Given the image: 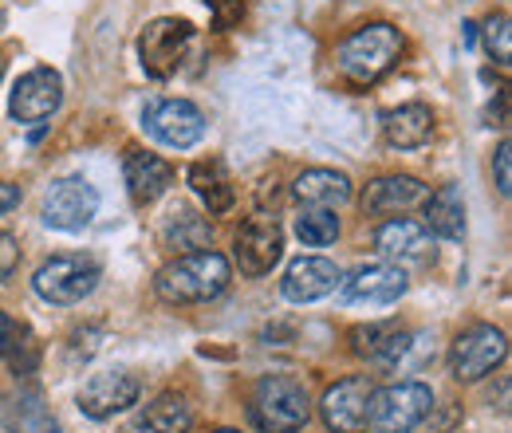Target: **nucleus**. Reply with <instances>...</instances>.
I'll return each mask as SVG.
<instances>
[{"label":"nucleus","mask_w":512,"mask_h":433,"mask_svg":"<svg viewBox=\"0 0 512 433\" xmlns=\"http://www.w3.org/2000/svg\"><path fill=\"white\" fill-rule=\"evenodd\" d=\"M229 284H233L229 256H221L213 248H201V252H186L174 264H166L154 280V292L166 304H209Z\"/></svg>","instance_id":"obj_1"},{"label":"nucleus","mask_w":512,"mask_h":433,"mask_svg":"<svg viewBox=\"0 0 512 433\" xmlns=\"http://www.w3.org/2000/svg\"><path fill=\"white\" fill-rule=\"evenodd\" d=\"M402 48H406L402 32L394 24H386V20H375V24H363L351 36L339 40L335 67H339V75L347 83L371 87V83L383 79L386 71H394V63L402 60Z\"/></svg>","instance_id":"obj_2"},{"label":"nucleus","mask_w":512,"mask_h":433,"mask_svg":"<svg viewBox=\"0 0 512 433\" xmlns=\"http://www.w3.org/2000/svg\"><path fill=\"white\" fill-rule=\"evenodd\" d=\"M249 414L260 433H300L312 418L308 386L292 374H264L256 382Z\"/></svg>","instance_id":"obj_3"},{"label":"nucleus","mask_w":512,"mask_h":433,"mask_svg":"<svg viewBox=\"0 0 512 433\" xmlns=\"http://www.w3.org/2000/svg\"><path fill=\"white\" fill-rule=\"evenodd\" d=\"M103 280V264L87 252H60L52 260H44L32 276V288L44 304H56V308H71V304H83Z\"/></svg>","instance_id":"obj_4"},{"label":"nucleus","mask_w":512,"mask_h":433,"mask_svg":"<svg viewBox=\"0 0 512 433\" xmlns=\"http://www.w3.org/2000/svg\"><path fill=\"white\" fill-rule=\"evenodd\" d=\"M193 48V24L178 16H158L138 32V63L150 79H170Z\"/></svg>","instance_id":"obj_5"},{"label":"nucleus","mask_w":512,"mask_h":433,"mask_svg":"<svg viewBox=\"0 0 512 433\" xmlns=\"http://www.w3.org/2000/svg\"><path fill=\"white\" fill-rule=\"evenodd\" d=\"M434 414V390L426 382H394L371 394V426L379 433H410Z\"/></svg>","instance_id":"obj_6"},{"label":"nucleus","mask_w":512,"mask_h":433,"mask_svg":"<svg viewBox=\"0 0 512 433\" xmlns=\"http://www.w3.org/2000/svg\"><path fill=\"white\" fill-rule=\"evenodd\" d=\"M505 355H509L505 331L493 323H473L449 347V374L457 382H481L485 374H493L505 363Z\"/></svg>","instance_id":"obj_7"},{"label":"nucleus","mask_w":512,"mask_h":433,"mask_svg":"<svg viewBox=\"0 0 512 433\" xmlns=\"http://www.w3.org/2000/svg\"><path fill=\"white\" fill-rule=\"evenodd\" d=\"M142 130L170 150H190L205 134V115L190 99H154L142 111Z\"/></svg>","instance_id":"obj_8"},{"label":"nucleus","mask_w":512,"mask_h":433,"mask_svg":"<svg viewBox=\"0 0 512 433\" xmlns=\"http://www.w3.org/2000/svg\"><path fill=\"white\" fill-rule=\"evenodd\" d=\"M99 213V189L87 178H60L44 193V225L56 233H83Z\"/></svg>","instance_id":"obj_9"},{"label":"nucleus","mask_w":512,"mask_h":433,"mask_svg":"<svg viewBox=\"0 0 512 433\" xmlns=\"http://www.w3.org/2000/svg\"><path fill=\"white\" fill-rule=\"evenodd\" d=\"M371 378L355 374V378H339L335 386H327L320 398V418L331 433H367L371 426Z\"/></svg>","instance_id":"obj_10"},{"label":"nucleus","mask_w":512,"mask_h":433,"mask_svg":"<svg viewBox=\"0 0 512 433\" xmlns=\"http://www.w3.org/2000/svg\"><path fill=\"white\" fill-rule=\"evenodd\" d=\"M284 256V229L276 217L268 213H253L233 241V260L245 276H268Z\"/></svg>","instance_id":"obj_11"},{"label":"nucleus","mask_w":512,"mask_h":433,"mask_svg":"<svg viewBox=\"0 0 512 433\" xmlns=\"http://www.w3.org/2000/svg\"><path fill=\"white\" fill-rule=\"evenodd\" d=\"M64 103V79L56 67H32L28 75L16 79L12 87V99H8V115L16 123H44L60 111Z\"/></svg>","instance_id":"obj_12"},{"label":"nucleus","mask_w":512,"mask_h":433,"mask_svg":"<svg viewBox=\"0 0 512 433\" xmlns=\"http://www.w3.org/2000/svg\"><path fill=\"white\" fill-rule=\"evenodd\" d=\"M410 288V276L398 268V264H363L355 268L351 276L339 280V300L343 304H367V308H386V304H398Z\"/></svg>","instance_id":"obj_13"},{"label":"nucleus","mask_w":512,"mask_h":433,"mask_svg":"<svg viewBox=\"0 0 512 433\" xmlns=\"http://www.w3.org/2000/svg\"><path fill=\"white\" fill-rule=\"evenodd\" d=\"M138 394H142V382L130 371H99L83 382V390H79V410H83V418H91V422H107V418L130 410V406L138 402Z\"/></svg>","instance_id":"obj_14"},{"label":"nucleus","mask_w":512,"mask_h":433,"mask_svg":"<svg viewBox=\"0 0 512 433\" xmlns=\"http://www.w3.org/2000/svg\"><path fill=\"white\" fill-rule=\"evenodd\" d=\"M339 280H343V272H339L335 260H327V256H300V260L288 264V272L280 280V292H284L288 304H316V300L331 296L339 288Z\"/></svg>","instance_id":"obj_15"},{"label":"nucleus","mask_w":512,"mask_h":433,"mask_svg":"<svg viewBox=\"0 0 512 433\" xmlns=\"http://www.w3.org/2000/svg\"><path fill=\"white\" fill-rule=\"evenodd\" d=\"M375 248L386 256V264H430L434 260V237L426 233L422 221L410 217H390L375 229Z\"/></svg>","instance_id":"obj_16"},{"label":"nucleus","mask_w":512,"mask_h":433,"mask_svg":"<svg viewBox=\"0 0 512 433\" xmlns=\"http://www.w3.org/2000/svg\"><path fill=\"white\" fill-rule=\"evenodd\" d=\"M123 178H127L134 205H154L166 189L174 186V166L166 158L134 146V150H127V158H123Z\"/></svg>","instance_id":"obj_17"},{"label":"nucleus","mask_w":512,"mask_h":433,"mask_svg":"<svg viewBox=\"0 0 512 433\" xmlns=\"http://www.w3.org/2000/svg\"><path fill=\"white\" fill-rule=\"evenodd\" d=\"M426 197H430V186H422L418 178H410V174H383V178H375L371 186L363 189V213H371V217L406 213V209L426 205Z\"/></svg>","instance_id":"obj_18"},{"label":"nucleus","mask_w":512,"mask_h":433,"mask_svg":"<svg viewBox=\"0 0 512 433\" xmlns=\"http://www.w3.org/2000/svg\"><path fill=\"white\" fill-rule=\"evenodd\" d=\"M190 430H193V410L182 394H158L154 402H146L127 426H123V433H190Z\"/></svg>","instance_id":"obj_19"},{"label":"nucleus","mask_w":512,"mask_h":433,"mask_svg":"<svg viewBox=\"0 0 512 433\" xmlns=\"http://www.w3.org/2000/svg\"><path fill=\"white\" fill-rule=\"evenodd\" d=\"M0 363L16 378L36 374V367H40V343H36L32 327L16 315H4V311H0Z\"/></svg>","instance_id":"obj_20"},{"label":"nucleus","mask_w":512,"mask_h":433,"mask_svg":"<svg viewBox=\"0 0 512 433\" xmlns=\"http://www.w3.org/2000/svg\"><path fill=\"white\" fill-rule=\"evenodd\" d=\"M383 138L394 150H418L434 138V115L422 103H402L383 115Z\"/></svg>","instance_id":"obj_21"},{"label":"nucleus","mask_w":512,"mask_h":433,"mask_svg":"<svg viewBox=\"0 0 512 433\" xmlns=\"http://www.w3.org/2000/svg\"><path fill=\"white\" fill-rule=\"evenodd\" d=\"M351 351L359 355V359H371V363H394V359H402L406 351H410V335L398 327V323H367V327H355L351 331Z\"/></svg>","instance_id":"obj_22"},{"label":"nucleus","mask_w":512,"mask_h":433,"mask_svg":"<svg viewBox=\"0 0 512 433\" xmlns=\"http://www.w3.org/2000/svg\"><path fill=\"white\" fill-rule=\"evenodd\" d=\"M162 245L174 248V252H201V248L213 245V225L209 217H201L193 205H174L166 217H162Z\"/></svg>","instance_id":"obj_23"},{"label":"nucleus","mask_w":512,"mask_h":433,"mask_svg":"<svg viewBox=\"0 0 512 433\" xmlns=\"http://www.w3.org/2000/svg\"><path fill=\"white\" fill-rule=\"evenodd\" d=\"M292 193L308 209H335V205L351 201V178L339 174V170H304L296 178Z\"/></svg>","instance_id":"obj_24"},{"label":"nucleus","mask_w":512,"mask_h":433,"mask_svg":"<svg viewBox=\"0 0 512 433\" xmlns=\"http://www.w3.org/2000/svg\"><path fill=\"white\" fill-rule=\"evenodd\" d=\"M426 233L442 241H461L465 237V197L457 186H442L426 197Z\"/></svg>","instance_id":"obj_25"},{"label":"nucleus","mask_w":512,"mask_h":433,"mask_svg":"<svg viewBox=\"0 0 512 433\" xmlns=\"http://www.w3.org/2000/svg\"><path fill=\"white\" fill-rule=\"evenodd\" d=\"M186 182H190V189L197 193V197H201V205H205L213 217L229 213V209H233V201H237V189H233L229 174H225V166H221L217 158H209V162H197V166H190Z\"/></svg>","instance_id":"obj_26"},{"label":"nucleus","mask_w":512,"mask_h":433,"mask_svg":"<svg viewBox=\"0 0 512 433\" xmlns=\"http://www.w3.org/2000/svg\"><path fill=\"white\" fill-rule=\"evenodd\" d=\"M0 418H4V426L12 433H60V422L44 406V394L40 390H20L16 398H8Z\"/></svg>","instance_id":"obj_27"},{"label":"nucleus","mask_w":512,"mask_h":433,"mask_svg":"<svg viewBox=\"0 0 512 433\" xmlns=\"http://www.w3.org/2000/svg\"><path fill=\"white\" fill-rule=\"evenodd\" d=\"M296 237L304 241L308 248H323V245H335L339 237V217L331 209H300L296 217Z\"/></svg>","instance_id":"obj_28"},{"label":"nucleus","mask_w":512,"mask_h":433,"mask_svg":"<svg viewBox=\"0 0 512 433\" xmlns=\"http://www.w3.org/2000/svg\"><path fill=\"white\" fill-rule=\"evenodd\" d=\"M485 48H489V56L501 63V67H509L512 63V28H509V16H505V12L489 16V24H485Z\"/></svg>","instance_id":"obj_29"},{"label":"nucleus","mask_w":512,"mask_h":433,"mask_svg":"<svg viewBox=\"0 0 512 433\" xmlns=\"http://www.w3.org/2000/svg\"><path fill=\"white\" fill-rule=\"evenodd\" d=\"M493 178H497L501 197H509L512 193V142L509 138H505V142L497 146V154H493Z\"/></svg>","instance_id":"obj_30"},{"label":"nucleus","mask_w":512,"mask_h":433,"mask_svg":"<svg viewBox=\"0 0 512 433\" xmlns=\"http://www.w3.org/2000/svg\"><path fill=\"white\" fill-rule=\"evenodd\" d=\"M209 4V12H213V24L217 28H233V24H241V16H245V0H205Z\"/></svg>","instance_id":"obj_31"},{"label":"nucleus","mask_w":512,"mask_h":433,"mask_svg":"<svg viewBox=\"0 0 512 433\" xmlns=\"http://www.w3.org/2000/svg\"><path fill=\"white\" fill-rule=\"evenodd\" d=\"M16 264H20V245H16V237H12V233H0V280H8V276L16 272Z\"/></svg>","instance_id":"obj_32"},{"label":"nucleus","mask_w":512,"mask_h":433,"mask_svg":"<svg viewBox=\"0 0 512 433\" xmlns=\"http://www.w3.org/2000/svg\"><path fill=\"white\" fill-rule=\"evenodd\" d=\"M16 205H20V186L0 182V213H8V209H16Z\"/></svg>","instance_id":"obj_33"},{"label":"nucleus","mask_w":512,"mask_h":433,"mask_svg":"<svg viewBox=\"0 0 512 433\" xmlns=\"http://www.w3.org/2000/svg\"><path fill=\"white\" fill-rule=\"evenodd\" d=\"M461 28H465V44H469V48H473V40H477V24H473V20H465V24H461Z\"/></svg>","instance_id":"obj_34"},{"label":"nucleus","mask_w":512,"mask_h":433,"mask_svg":"<svg viewBox=\"0 0 512 433\" xmlns=\"http://www.w3.org/2000/svg\"><path fill=\"white\" fill-rule=\"evenodd\" d=\"M213 433H237V430H213Z\"/></svg>","instance_id":"obj_35"}]
</instances>
